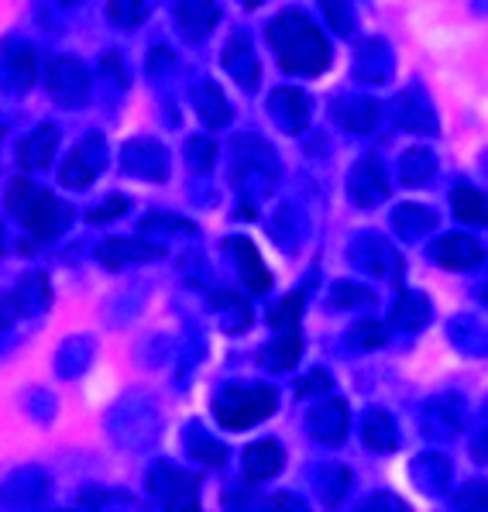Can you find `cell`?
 Listing matches in <instances>:
<instances>
[{"label": "cell", "instance_id": "28", "mask_svg": "<svg viewBox=\"0 0 488 512\" xmlns=\"http://www.w3.org/2000/svg\"><path fill=\"white\" fill-rule=\"evenodd\" d=\"M427 324H430V299L423 293H399V299L389 310V327L413 334V330H420Z\"/></svg>", "mask_w": 488, "mask_h": 512}, {"label": "cell", "instance_id": "36", "mask_svg": "<svg viewBox=\"0 0 488 512\" xmlns=\"http://www.w3.org/2000/svg\"><path fill=\"white\" fill-rule=\"evenodd\" d=\"M49 282H45V275H28L25 282L18 286V293H14V310H21V313H35V310H45L49 306Z\"/></svg>", "mask_w": 488, "mask_h": 512}, {"label": "cell", "instance_id": "41", "mask_svg": "<svg viewBox=\"0 0 488 512\" xmlns=\"http://www.w3.org/2000/svg\"><path fill=\"white\" fill-rule=\"evenodd\" d=\"M186 162H190V169H193V172H210V169H214V162H217V145H214V138L196 135V138L186 141Z\"/></svg>", "mask_w": 488, "mask_h": 512}, {"label": "cell", "instance_id": "26", "mask_svg": "<svg viewBox=\"0 0 488 512\" xmlns=\"http://www.w3.org/2000/svg\"><path fill=\"white\" fill-rule=\"evenodd\" d=\"M282 464H286V454L275 440H258L244 451V475L251 482H269L282 471Z\"/></svg>", "mask_w": 488, "mask_h": 512}, {"label": "cell", "instance_id": "15", "mask_svg": "<svg viewBox=\"0 0 488 512\" xmlns=\"http://www.w3.org/2000/svg\"><path fill=\"white\" fill-rule=\"evenodd\" d=\"M220 66L227 69V76H231L234 83L241 86V90H255L258 86V76H262V66H258V55L251 49L248 35H231L224 45V52H220Z\"/></svg>", "mask_w": 488, "mask_h": 512}, {"label": "cell", "instance_id": "30", "mask_svg": "<svg viewBox=\"0 0 488 512\" xmlns=\"http://www.w3.org/2000/svg\"><path fill=\"white\" fill-rule=\"evenodd\" d=\"M210 310L220 313V320H224L227 334H244V330L251 327L248 303H244L238 293H231V289H220V293L210 296Z\"/></svg>", "mask_w": 488, "mask_h": 512}, {"label": "cell", "instance_id": "22", "mask_svg": "<svg viewBox=\"0 0 488 512\" xmlns=\"http://www.w3.org/2000/svg\"><path fill=\"white\" fill-rule=\"evenodd\" d=\"M334 121L351 135H372L382 121V107L372 97H348L334 104Z\"/></svg>", "mask_w": 488, "mask_h": 512}, {"label": "cell", "instance_id": "51", "mask_svg": "<svg viewBox=\"0 0 488 512\" xmlns=\"http://www.w3.org/2000/svg\"><path fill=\"white\" fill-rule=\"evenodd\" d=\"M361 509H385V512L396 509V512H406L409 506H406L403 499H396V495H392V492H375L372 499L361 502Z\"/></svg>", "mask_w": 488, "mask_h": 512}, {"label": "cell", "instance_id": "25", "mask_svg": "<svg viewBox=\"0 0 488 512\" xmlns=\"http://www.w3.org/2000/svg\"><path fill=\"white\" fill-rule=\"evenodd\" d=\"M361 440H365L368 451L375 454H392L399 447V427L385 409H368L365 420H361Z\"/></svg>", "mask_w": 488, "mask_h": 512}, {"label": "cell", "instance_id": "3", "mask_svg": "<svg viewBox=\"0 0 488 512\" xmlns=\"http://www.w3.org/2000/svg\"><path fill=\"white\" fill-rule=\"evenodd\" d=\"M231 179L244 196H262L279 179L275 152L258 135H238L231 141Z\"/></svg>", "mask_w": 488, "mask_h": 512}, {"label": "cell", "instance_id": "40", "mask_svg": "<svg viewBox=\"0 0 488 512\" xmlns=\"http://www.w3.org/2000/svg\"><path fill=\"white\" fill-rule=\"evenodd\" d=\"M299 234H303V224H299L296 210L293 207H282L279 214L272 217V238L282 244L286 251L299 248Z\"/></svg>", "mask_w": 488, "mask_h": 512}, {"label": "cell", "instance_id": "45", "mask_svg": "<svg viewBox=\"0 0 488 512\" xmlns=\"http://www.w3.org/2000/svg\"><path fill=\"white\" fill-rule=\"evenodd\" d=\"M38 193V186L31 183V179H11V186H7V210H14V214H21V210L31 203V196Z\"/></svg>", "mask_w": 488, "mask_h": 512}, {"label": "cell", "instance_id": "21", "mask_svg": "<svg viewBox=\"0 0 488 512\" xmlns=\"http://www.w3.org/2000/svg\"><path fill=\"white\" fill-rule=\"evenodd\" d=\"M165 251L159 248V244L152 241H138V238H121V241H104L97 251L100 265H107L110 272L124 269V265L131 262H155V258H162Z\"/></svg>", "mask_w": 488, "mask_h": 512}, {"label": "cell", "instance_id": "58", "mask_svg": "<svg viewBox=\"0 0 488 512\" xmlns=\"http://www.w3.org/2000/svg\"><path fill=\"white\" fill-rule=\"evenodd\" d=\"M478 296H482V303H488V282H485L482 289H478Z\"/></svg>", "mask_w": 488, "mask_h": 512}, {"label": "cell", "instance_id": "6", "mask_svg": "<svg viewBox=\"0 0 488 512\" xmlns=\"http://www.w3.org/2000/svg\"><path fill=\"white\" fill-rule=\"evenodd\" d=\"M468 423V403L458 392H440V396L427 399L420 413V430L430 440H454Z\"/></svg>", "mask_w": 488, "mask_h": 512}, {"label": "cell", "instance_id": "31", "mask_svg": "<svg viewBox=\"0 0 488 512\" xmlns=\"http://www.w3.org/2000/svg\"><path fill=\"white\" fill-rule=\"evenodd\" d=\"M183 437H186V454H190L193 461L207 464V468H217V464L227 461V447L220 444V440L210 437V433L203 430L200 423H190Z\"/></svg>", "mask_w": 488, "mask_h": 512}, {"label": "cell", "instance_id": "4", "mask_svg": "<svg viewBox=\"0 0 488 512\" xmlns=\"http://www.w3.org/2000/svg\"><path fill=\"white\" fill-rule=\"evenodd\" d=\"M148 495L162 509H196L200 506V478L169 461H159L148 471Z\"/></svg>", "mask_w": 488, "mask_h": 512}, {"label": "cell", "instance_id": "8", "mask_svg": "<svg viewBox=\"0 0 488 512\" xmlns=\"http://www.w3.org/2000/svg\"><path fill=\"white\" fill-rule=\"evenodd\" d=\"M25 220V227L35 238H55V234H62L69 227V220H73V210H69V203L55 200L52 193H45V189H38L35 196H31V203L18 214Z\"/></svg>", "mask_w": 488, "mask_h": 512}, {"label": "cell", "instance_id": "1", "mask_svg": "<svg viewBox=\"0 0 488 512\" xmlns=\"http://www.w3.org/2000/svg\"><path fill=\"white\" fill-rule=\"evenodd\" d=\"M269 45L275 62L293 76H320L330 66V45L324 31L313 25L310 14L296 11V7L272 18Z\"/></svg>", "mask_w": 488, "mask_h": 512}, {"label": "cell", "instance_id": "14", "mask_svg": "<svg viewBox=\"0 0 488 512\" xmlns=\"http://www.w3.org/2000/svg\"><path fill=\"white\" fill-rule=\"evenodd\" d=\"M430 258L440 265V269H451V272H468V269H478L485 258L482 244L478 238H471V234H447V238H440L434 248H430Z\"/></svg>", "mask_w": 488, "mask_h": 512}, {"label": "cell", "instance_id": "54", "mask_svg": "<svg viewBox=\"0 0 488 512\" xmlns=\"http://www.w3.org/2000/svg\"><path fill=\"white\" fill-rule=\"evenodd\" d=\"M265 506H269V509H289V512H303V509H306L303 502L293 499V492H279L275 499L265 502Z\"/></svg>", "mask_w": 488, "mask_h": 512}, {"label": "cell", "instance_id": "59", "mask_svg": "<svg viewBox=\"0 0 488 512\" xmlns=\"http://www.w3.org/2000/svg\"><path fill=\"white\" fill-rule=\"evenodd\" d=\"M482 420L488 423V399H485V406H482Z\"/></svg>", "mask_w": 488, "mask_h": 512}, {"label": "cell", "instance_id": "18", "mask_svg": "<svg viewBox=\"0 0 488 512\" xmlns=\"http://www.w3.org/2000/svg\"><path fill=\"white\" fill-rule=\"evenodd\" d=\"M451 478H454V464L444 454H420V458L409 464V482L420 488L423 495H430V499L447 495Z\"/></svg>", "mask_w": 488, "mask_h": 512}, {"label": "cell", "instance_id": "17", "mask_svg": "<svg viewBox=\"0 0 488 512\" xmlns=\"http://www.w3.org/2000/svg\"><path fill=\"white\" fill-rule=\"evenodd\" d=\"M392 69H396V59H392V49L382 42V38H368V42L358 45L354 52V76L361 83H389L392 80Z\"/></svg>", "mask_w": 488, "mask_h": 512}, {"label": "cell", "instance_id": "9", "mask_svg": "<svg viewBox=\"0 0 488 512\" xmlns=\"http://www.w3.org/2000/svg\"><path fill=\"white\" fill-rule=\"evenodd\" d=\"M392 121L403 131H409V135H437L440 131L437 110L420 86H409V90L399 93L396 104H392Z\"/></svg>", "mask_w": 488, "mask_h": 512}, {"label": "cell", "instance_id": "2", "mask_svg": "<svg viewBox=\"0 0 488 512\" xmlns=\"http://www.w3.org/2000/svg\"><path fill=\"white\" fill-rule=\"evenodd\" d=\"M275 403H279V396H275L272 385L234 382L217 392L210 409H214V420L224 430H248L255 423L269 420L275 413Z\"/></svg>", "mask_w": 488, "mask_h": 512}, {"label": "cell", "instance_id": "23", "mask_svg": "<svg viewBox=\"0 0 488 512\" xmlns=\"http://www.w3.org/2000/svg\"><path fill=\"white\" fill-rule=\"evenodd\" d=\"M299 358H303V334H299V327L275 330V337L262 348V365L279 375L293 372Z\"/></svg>", "mask_w": 488, "mask_h": 512}, {"label": "cell", "instance_id": "35", "mask_svg": "<svg viewBox=\"0 0 488 512\" xmlns=\"http://www.w3.org/2000/svg\"><path fill=\"white\" fill-rule=\"evenodd\" d=\"M351 485H354V478H351V471L344 468V464H327V468L320 471V478H317V488H320V495H324L327 506H341L344 495L351 492Z\"/></svg>", "mask_w": 488, "mask_h": 512}, {"label": "cell", "instance_id": "27", "mask_svg": "<svg viewBox=\"0 0 488 512\" xmlns=\"http://www.w3.org/2000/svg\"><path fill=\"white\" fill-rule=\"evenodd\" d=\"M434 227H437V214L430 207H420V203H399V207L392 210V231L406 241L427 238Z\"/></svg>", "mask_w": 488, "mask_h": 512}, {"label": "cell", "instance_id": "11", "mask_svg": "<svg viewBox=\"0 0 488 512\" xmlns=\"http://www.w3.org/2000/svg\"><path fill=\"white\" fill-rule=\"evenodd\" d=\"M348 427H351V413L344 399L330 396L306 413V430L313 433V440H320L327 447H341L344 437H348Z\"/></svg>", "mask_w": 488, "mask_h": 512}, {"label": "cell", "instance_id": "33", "mask_svg": "<svg viewBox=\"0 0 488 512\" xmlns=\"http://www.w3.org/2000/svg\"><path fill=\"white\" fill-rule=\"evenodd\" d=\"M437 172V159L430 148H409V152L399 159V179H403V186H427L430 179H434Z\"/></svg>", "mask_w": 488, "mask_h": 512}, {"label": "cell", "instance_id": "38", "mask_svg": "<svg viewBox=\"0 0 488 512\" xmlns=\"http://www.w3.org/2000/svg\"><path fill=\"white\" fill-rule=\"evenodd\" d=\"M107 18H110V25H114V28L135 31L141 21L148 18V0H110Z\"/></svg>", "mask_w": 488, "mask_h": 512}, {"label": "cell", "instance_id": "56", "mask_svg": "<svg viewBox=\"0 0 488 512\" xmlns=\"http://www.w3.org/2000/svg\"><path fill=\"white\" fill-rule=\"evenodd\" d=\"M11 310H14L11 299H0V330H4V327H7V320H11Z\"/></svg>", "mask_w": 488, "mask_h": 512}, {"label": "cell", "instance_id": "57", "mask_svg": "<svg viewBox=\"0 0 488 512\" xmlns=\"http://www.w3.org/2000/svg\"><path fill=\"white\" fill-rule=\"evenodd\" d=\"M265 0H241V7H248V11H255V7H262Z\"/></svg>", "mask_w": 488, "mask_h": 512}, {"label": "cell", "instance_id": "46", "mask_svg": "<svg viewBox=\"0 0 488 512\" xmlns=\"http://www.w3.org/2000/svg\"><path fill=\"white\" fill-rule=\"evenodd\" d=\"M458 509H488V482H468L454 495Z\"/></svg>", "mask_w": 488, "mask_h": 512}, {"label": "cell", "instance_id": "55", "mask_svg": "<svg viewBox=\"0 0 488 512\" xmlns=\"http://www.w3.org/2000/svg\"><path fill=\"white\" fill-rule=\"evenodd\" d=\"M471 454H475V461H482V464H488V433H482V437L471 444Z\"/></svg>", "mask_w": 488, "mask_h": 512}, {"label": "cell", "instance_id": "50", "mask_svg": "<svg viewBox=\"0 0 488 512\" xmlns=\"http://www.w3.org/2000/svg\"><path fill=\"white\" fill-rule=\"evenodd\" d=\"M172 66H176V52H169L165 45H155L152 55H148V73L162 76L165 69H172Z\"/></svg>", "mask_w": 488, "mask_h": 512}, {"label": "cell", "instance_id": "13", "mask_svg": "<svg viewBox=\"0 0 488 512\" xmlns=\"http://www.w3.org/2000/svg\"><path fill=\"white\" fill-rule=\"evenodd\" d=\"M124 169L138 179H152V183H162L169 176V155L159 141L152 138H138V141H128L124 145V155H121Z\"/></svg>", "mask_w": 488, "mask_h": 512}, {"label": "cell", "instance_id": "24", "mask_svg": "<svg viewBox=\"0 0 488 512\" xmlns=\"http://www.w3.org/2000/svg\"><path fill=\"white\" fill-rule=\"evenodd\" d=\"M193 107H196L200 121L207 124L210 131L227 128V124H231V117H234V110H231V104H227L224 90H220L214 80H203L200 86H196V90H193Z\"/></svg>", "mask_w": 488, "mask_h": 512}, {"label": "cell", "instance_id": "7", "mask_svg": "<svg viewBox=\"0 0 488 512\" xmlns=\"http://www.w3.org/2000/svg\"><path fill=\"white\" fill-rule=\"evenodd\" d=\"M348 200L361 210H372L389 200V176H385L379 155H365V159L354 162L348 176Z\"/></svg>", "mask_w": 488, "mask_h": 512}, {"label": "cell", "instance_id": "12", "mask_svg": "<svg viewBox=\"0 0 488 512\" xmlns=\"http://www.w3.org/2000/svg\"><path fill=\"white\" fill-rule=\"evenodd\" d=\"M269 114L286 135H303V131L310 128L313 104L303 90H296V86H279V90H272V97H269Z\"/></svg>", "mask_w": 488, "mask_h": 512}, {"label": "cell", "instance_id": "16", "mask_svg": "<svg viewBox=\"0 0 488 512\" xmlns=\"http://www.w3.org/2000/svg\"><path fill=\"white\" fill-rule=\"evenodd\" d=\"M172 11H176V25L186 42H203L220 21L217 0H176Z\"/></svg>", "mask_w": 488, "mask_h": 512}, {"label": "cell", "instance_id": "32", "mask_svg": "<svg viewBox=\"0 0 488 512\" xmlns=\"http://www.w3.org/2000/svg\"><path fill=\"white\" fill-rule=\"evenodd\" d=\"M451 203H454V217H458L461 224L488 227V193H482V189L458 186L451 196Z\"/></svg>", "mask_w": 488, "mask_h": 512}, {"label": "cell", "instance_id": "34", "mask_svg": "<svg viewBox=\"0 0 488 512\" xmlns=\"http://www.w3.org/2000/svg\"><path fill=\"white\" fill-rule=\"evenodd\" d=\"M447 334H451V341L458 344L461 351L475 354V358H485V354H488V327H478L475 320L458 317Z\"/></svg>", "mask_w": 488, "mask_h": 512}, {"label": "cell", "instance_id": "52", "mask_svg": "<svg viewBox=\"0 0 488 512\" xmlns=\"http://www.w3.org/2000/svg\"><path fill=\"white\" fill-rule=\"evenodd\" d=\"M100 66H104V73H107L117 86H128V69H124V62H121V59H117V52H107Z\"/></svg>", "mask_w": 488, "mask_h": 512}, {"label": "cell", "instance_id": "43", "mask_svg": "<svg viewBox=\"0 0 488 512\" xmlns=\"http://www.w3.org/2000/svg\"><path fill=\"white\" fill-rule=\"evenodd\" d=\"M320 7H324V18L327 25L337 31L341 38L354 35V11L348 0H320Z\"/></svg>", "mask_w": 488, "mask_h": 512}, {"label": "cell", "instance_id": "37", "mask_svg": "<svg viewBox=\"0 0 488 512\" xmlns=\"http://www.w3.org/2000/svg\"><path fill=\"white\" fill-rule=\"evenodd\" d=\"M385 341H389V330H385L379 320H358V324H351V330L344 334V344H348L351 351H375V348H382Z\"/></svg>", "mask_w": 488, "mask_h": 512}, {"label": "cell", "instance_id": "39", "mask_svg": "<svg viewBox=\"0 0 488 512\" xmlns=\"http://www.w3.org/2000/svg\"><path fill=\"white\" fill-rule=\"evenodd\" d=\"M303 306H306V293H289L286 299L269 310V327L272 330H289V327H299V317H303Z\"/></svg>", "mask_w": 488, "mask_h": 512}, {"label": "cell", "instance_id": "19", "mask_svg": "<svg viewBox=\"0 0 488 512\" xmlns=\"http://www.w3.org/2000/svg\"><path fill=\"white\" fill-rule=\"evenodd\" d=\"M224 248H227V255L238 262V272H241L244 286H248L251 293H265V289L272 286L269 265L262 262V255H258L255 244H251L248 238H227Z\"/></svg>", "mask_w": 488, "mask_h": 512}, {"label": "cell", "instance_id": "29", "mask_svg": "<svg viewBox=\"0 0 488 512\" xmlns=\"http://www.w3.org/2000/svg\"><path fill=\"white\" fill-rule=\"evenodd\" d=\"M55 148H59V131H55V124H42L35 135L21 141L18 159L25 169H45L55 159Z\"/></svg>", "mask_w": 488, "mask_h": 512}, {"label": "cell", "instance_id": "48", "mask_svg": "<svg viewBox=\"0 0 488 512\" xmlns=\"http://www.w3.org/2000/svg\"><path fill=\"white\" fill-rule=\"evenodd\" d=\"M124 214H128V200H124V196H110V200L90 210V224H110V220H117Z\"/></svg>", "mask_w": 488, "mask_h": 512}, {"label": "cell", "instance_id": "47", "mask_svg": "<svg viewBox=\"0 0 488 512\" xmlns=\"http://www.w3.org/2000/svg\"><path fill=\"white\" fill-rule=\"evenodd\" d=\"M330 385H334V382H330V375L324 372V368H317V372L299 378V382H296V396H303V399L306 396H327Z\"/></svg>", "mask_w": 488, "mask_h": 512}, {"label": "cell", "instance_id": "5", "mask_svg": "<svg viewBox=\"0 0 488 512\" xmlns=\"http://www.w3.org/2000/svg\"><path fill=\"white\" fill-rule=\"evenodd\" d=\"M348 255H351L354 269H361L368 275H382V279H399V275H403V258H399L396 248L375 231L354 234L348 244Z\"/></svg>", "mask_w": 488, "mask_h": 512}, {"label": "cell", "instance_id": "10", "mask_svg": "<svg viewBox=\"0 0 488 512\" xmlns=\"http://www.w3.org/2000/svg\"><path fill=\"white\" fill-rule=\"evenodd\" d=\"M104 162H107L104 141H100V135H90L83 145H76L73 152L66 155V162H62V169H59V179L73 189H86L100 176Z\"/></svg>", "mask_w": 488, "mask_h": 512}, {"label": "cell", "instance_id": "60", "mask_svg": "<svg viewBox=\"0 0 488 512\" xmlns=\"http://www.w3.org/2000/svg\"><path fill=\"white\" fill-rule=\"evenodd\" d=\"M59 4H66V7H73V4H80V0H59Z\"/></svg>", "mask_w": 488, "mask_h": 512}, {"label": "cell", "instance_id": "53", "mask_svg": "<svg viewBox=\"0 0 488 512\" xmlns=\"http://www.w3.org/2000/svg\"><path fill=\"white\" fill-rule=\"evenodd\" d=\"M255 492H251V488H234L231 495H224V506L227 509H251L255 506Z\"/></svg>", "mask_w": 488, "mask_h": 512}, {"label": "cell", "instance_id": "44", "mask_svg": "<svg viewBox=\"0 0 488 512\" xmlns=\"http://www.w3.org/2000/svg\"><path fill=\"white\" fill-rule=\"evenodd\" d=\"M145 231H159V234H196V227L190 224L186 217H176V214H152L145 220Z\"/></svg>", "mask_w": 488, "mask_h": 512}, {"label": "cell", "instance_id": "49", "mask_svg": "<svg viewBox=\"0 0 488 512\" xmlns=\"http://www.w3.org/2000/svg\"><path fill=\"white\" fill-rule=\"evenodd\" d=\"M35 66H38V59H35V52H31V49H21L18 55H14L11 69H14V80H18V86L35 83Z\"/></svg>", "mask_w": 488, "mask_h": 512}, {"label": "cell", "instance_id": "42", "mask_svg": "<svg viewBox=\"0 0 488 512\" xmlns=\"http://www.w3.org/2000/svg\"><path fill=\"white\" fill-rule=\"evenodd\" d=\"M330 299H334V306H341V310H351V306H372L375 293L358 286V282H337V286L330 289Z\"/></svg>", "mask_w": 488, "mask_h": 512}, {"label": "cell", "instance_id": "20", "mask_svg": "<svg viewBox=\"0 0 488 512\" xmlns=\"http://www.w3.org/2000/svg\"><path fill=\"white\" fill-rule=\"evenodd\" d=\"M49 86H52V97L62 100V104H86L90 97V76L80 62L73 59H59L49 73Z\"/></svg>", "mask_w": 488, "mask_h": 512}]
</instances>
